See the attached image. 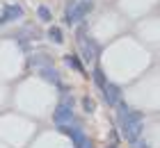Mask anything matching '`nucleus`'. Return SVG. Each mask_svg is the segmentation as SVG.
<instances>
[{
    "label": "nucleus",
    "mask_w": 160,
    "mask_h": 148,
    "mask_svg": "<svg viewBox=\"0 0 160 148\" xmlns=\"http://www.w3.org/2000/svg\"><path fill=\"white\" fill-rule=\"evenodd\" d=\"M110 148H117V144H112V146H110Z\"/></svg>",
    "instance_id": "15"
},
{
    "label": "nucleus",
    "mask_w": 160,
    "mask_h": 148,
    "mask_svg": "<svg viewBox=\"0 0 160 148\" xmlns=\"http://www.w3.org/2000/svg\"><path fill=\"white\" fill-rule=\"evenodd\" d=\"M21 14H23V9H21V7H16V5H7V7H5V14H2V18H0V25H2V23H7V21H14V18H18Z\"/></svg>",
    "instance_id": "7"
},
{
    "label": "nucleus",
    "mask_w": 160,
    "mask_h": 148,
    "mask_svg": "<svg viewBox=\"0 0 160 148\" xmlns=\"http://www.w3.org/2000/svg\"><path fill=\"white\" fill-rule=\"evenodd\" d=\"M82 107H85V112H87V114H92L94 109H96V105H94V100H92V98H82Z\"/></svg>",
    "instance_id": "12"
},
{
    "label": "nucleus",
    "mask_w": 160,
    "mask_h": 148,
    "mask_svg": "<svg viewBox=\"0 0 160 148\" xmlns=\"http://www.w3.org/2000/svg\"><path fill=\"white\" fill-rule=\"evenodd\" d=\"M119 107V123H121V132L130 144L137 141L142 135V114L140 112H130L126 103H117Z\"/></svg>",
    "instance_id": "1"
},
{
    "label": "nucleus",
    "mask_w": 160,
    "mask_h": 148,
    "mask_svg": "<svg viewBox=\"0 0 160 148\" xmlns=\"http://www.w3.org/2000/svg\"><path fill=\"white\" fill-rule=\"evenodd\" d=\"M80 48H82V55H85V59H94V57H96V53H98V50H96V46H94L92 41H87L82 32H80Z\"/></svg>",
    "instance_id": "6"
},
{
    "label": "nucleus",
    "mask_w": 160,
    "mask_h": 148,
    "mask_svg": "<svg viewBox=\"0 0 160 148\" xmlns=\"http://www.w3.org/2000/svg\"><path fill=\"white\" fill-rule=\"evenodd\" d=\"M41 75H43V80H48V82H53V84L60 82V78H57V71L50 69V66H41Z\"/></svg>",
    "instance_id": "8"
},
{
    "label": "nucleus",
    "mask_w": 160,
    "mask_h": 148,
    "mask_svg": "<svg viewBox=\"0 0 160 148\" xmlns=\"http://www.w3.org/2000/svg\"><path fill=\"white\" fill-rule=\"evenodd\" d=\"M140 148H149V146H147V144H142V146H140Z\"/></svg>",
    "instance_id": "14"
},
{
    "label": "nucleus",
    "mask_w": 160,
    "mask_h": 148,
    "mask_svg": "<svg viewBox=\"0 0 160 148\" xmlns=\"http://www.w3.org/2000/svg\"><path fill=\"white\" fill-rule=\"evenodd\" d=\"M92 7H94L92 0H78V2H73V7H69V12H67V23H78L80 18H85L92 12Z\"/></svg>",
    "instance_id": "2"
},
{
    "label": "nucleus",
    "mask_w": 160,
    "mask_h": 148,
    "mask_svg": "<svg viewBox=\"0 0 160 148\" xmlns=\"http://www.w3.org/2000/svg\"><path fill=\"white\" fill-rule=\"evenodd\" d=\"M48 36H50V41H55V43H62V41H64V36H62V30H60V27H55V25L48 30Z\"/></svg>",
    "instance_id": "9"
},
{
    "label": "nucleus",
    "mask_w": 160,
    "mask_h": 148,
    "mask_svg": "<svg viewBox=\"0 0 160 148\" xmlns=\"http://www.w3.org/2000/svg\"><path fill=\"white\" fill-rule=\"evenodd\" d=\"M62 130L71 137V141H73V146H76V148H94V146H92V141L87 139V135H85V132L80 130V128H71V130H69V128H62Z\"/></svg>",
    "instance_id": "4"
},
{
    "label": "nucleus",
    "mask_w": 160,
    "mask_h": 148,
    "mask_svg": "<svg viewBox=\"0 0 160 148\" xmlns=\"http://www.w3.org/2000/svg\"><path fill=\"white\" fill-rule=\"evenodd\" d=\"M37 14H39V18H41V21H50V18H53V16H50V12L46 9V7H39Z\"/></svg>",
    "instance_id": "13"
},
{
    "label": "nucleus",
    "mask_w": 160,
    "mask_h": 148,
    "mask_svg": "<svg viewBox=\"0 0 160 148\" xmlns=\"http://www.w3.org/2000/svg\"><path fill=\"white\" fill-rule=\"evenodd\" d=\"M94 80H96V84H98L101 89H103V87L108 84V80H105V75H103V71H101V69L94 71Z\"/></svg>",
    "instance_id": "10"
},
{
    "label": "nucleus",
    "mask_w": 160,
    "mask_h": 148,
    "mask_svg": "<svg viewBox=\"0 0 160 148\" xmlns=\"http://www.w3.org/2000/svg\"><path fill=\"white\" fill-rule=\"evenodd\" d=\"M67 64L71 66V69H76V71H82V64H80L73 55H69V57H67Z\"/></svg>",
    "instance_id": "11"
},
{
    "label": "nucleus",
    "mask_w": 160,
    "mask_h": 148,
    "mask_svg": "<svg viewBox=\"0 0 160 148\" xmlns=\"http://www.w3.org/2000/svg\"><path fill=\"white\" fill-rule=\"evenodd\" d=\"M53 118H55V123H60V125L71 121V118H73V98H64L60 105H57Z\"/></svg>",
    "instance_id": "3"
},
{
    "label": "nucleus",
    "mask_w": 160,
    "mask_h": 148,
    "mask_svg": "<svg viewBox=\"0 0 160 148\" xmlns=\"http://www.w3.org/2000/svg\"><path fill=\"white\" fill-rule=\"evenodd\" d=\"M103 98H105V103L108 105H117V103H121V89L117 87V84H110L108 82L105 87H103Z\"/></svg>",
    "instance_id": "5"
}]
</instances>
